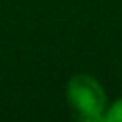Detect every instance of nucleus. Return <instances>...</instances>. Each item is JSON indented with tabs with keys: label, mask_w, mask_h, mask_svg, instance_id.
<instances>
[{
	"label": "nucleus",
	"mask_w": 122,
	"mask_h": 122,
	"mask_svg": "<svg viewBox=\"0 0 122 122\" xmlns=\"http://www.w3.org/2000/svg\"><path fill=\"white\" fill-rule=\"evenodd\" d=\"M65 97L72 114L82 122H105L109 99L103 84L88 74L74 72L65 86Z\"/></svg>",
	"instance_id": "1"
},
{
	"label": "nucleus",
	"mask_w": 122,
	"mask_h": 122,
	"mask_svg": "<svg viewBox=\"0 0 122 122\" xmlns=\"http://www.w3.org/2000/svg\"><path fill=\"white\" fill-rule=\"evenodd\" d=\"M105 122H122V97L109 103V109L105 112Z\"/></svg>",
	"instance_id": "2"
}]
</instances>
